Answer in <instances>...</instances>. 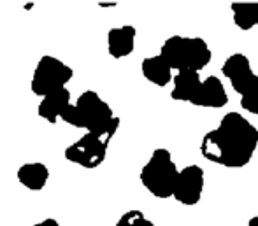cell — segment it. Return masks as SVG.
<instances>
[{
	"label": "cell",
	"mask_w": 258,
	"mask_h": 226,
	"mask_svg": "<svg viewBox=\"0 0 258 226\" xmlns=\"http://www.w3.org/2000/svg\"><path fill=\"white\" fill-rule=\"evenodd\" d=\"M179 176L176 163L167 149H155L151 158L141 170V182L153 196L167 200L174 196V188Z\"/></svg>",
	"instance_id": "cell-4"
},
{
	"label": "cell",
	"mask_w": 258,
	"mask_h": 226,
	"mask_svg": "<svg viewBox=\"0 0 258 226\" xmlns=\"http://www.w3.org/2000/svg\"><path fill=\"white\" fill-rule=\"evenodd\" d=\"M248 226H258V216L251 217V219L248 221Z\"/></svg>",
	"instance_id": "cell-19"
},
{
	"label": "cell",
	"mask_w": 258,
	"mask_h": 226,
	"mask_svg": "<svg viewBox=\"0 0 258 226\" xmlns=\"http://www.w3.org/2000/svg\"><path fill=\"white\" fill-rule=\"evenodd\" d=\"M204 170L199 165H188L179 170L174 188V200L181 205L194 207L201 202L204 191Z\"/></svg>",
	"instance_id": "cell-7"
},
{
	"label": "cell",
	"mask_w": 258,
	"mask_h": 226,
	"mask_svg": "<svg viewBox=\"0 0 258 226\" xmlns=\"http://www.w3.org/2000/svg\"><path fill=\"white\" fill-rule=\"evenodd\" d=\"M172 91H170V98L176 102H190L195 98L199 88H201V74L194 70H183L177 72L172 79Z\"/></svg>",
	"instance_id": "cell-11"
},
{
	"label": "cell",
	"mask_w": 258,
	"mask_h": 226,
	"mask_svg": "<svg viewBox=\"0 0 258 226\" xmlns=\"http://www.w3.org/2000/svg\"><path fill=\"white\" fill-rule=\"evenodd\" d=\"M141 70H143V76L155 86H167L170 81H172V68L170 65L165 61V58L162 54H155V56H148L143 60L141 63Z\"/></svg>",
	"instance_id": "cell-13"
},
{
	"label": "cell",
	"mask_w": 258,
	"mask_h": 226,
	"mask_svg": "<svg viewBox=\"0 0 258 226\" xmlns=\"http://www.w3.org/2000/svg\"><path fill=\"white\" fill-rule=\"evenodd\" d=\"M241 107L244 109V111H248L249 114L258 116V76L248 93L241 97Z\"/></svg>",
	"instance_id": "cell-17"
},
{
	"label": "cell",
	"mask_w": 258,
	"mask_h": 226,
	"mask_svg": "<svg viewBox=\"0 0 258 226\" xmlns=\"http://www.w3.org/2000/svg\"><path fill=\"white\" fill-rule=\"evenodd\" d=\"M256 25H258V2H256Z\"/></svg>",
	"instance_id": "cell-20"
},
{
	"label": "cell",
	"mask_w": 258,
	"mask_h": 226,
	"mask_svg": "<svg viewBox=\"0 0 258 226\" xmlns=\"http://www.w3.org/2000/svg\"><path fill=\"white\" fill-rule=\"evenodd\" d=\"M18 182L30 191H41L49 181V169L44 163H25L16 172Z\"/></svg>",
	"instance_id": "cell-14"
},
{
	"label": "cell",
	"mask_w": 258,
	"mask_h": 226,
	"mask_svg": "<svg viewBox=\"0 0 258 226\" xmlns=\"http://www.w3.org/2000/svg\"><path fill=\"white\" fill-rule=\"evenodd\" d=\"M32 226H60V223H58L56 219H53V217H48V219L41 221V223H35Z\"/></svg>",
	"instance_id": "cell-18"
},
{
	"label": "cell",
	"mask_w": 258,
	"mask_h": 226,
	"mask_svg": "<svg viewBox=\"0 0 258 226\" xmlns=\"http://www.w3.org/2000/svg\"><path fill=\"white\" fill-rule=\"evenodd\" d=\"M258 145V130L239 112H228L201 142L202 156L211 163L241 169L251 162Z\"/></svg>",
	"instance_id": "cell-1"
},
{
	"label": "cell",
	"mask_w": 258,
	"mask_h": 226,
	"mask_svg": "<svg viewBox=\"0 0 258 226\" xmlns=\"http://www.w3.org/2000/svg\"><path fill=\"white\" fill-rule=\"evenodd\" d=\"M116 226H155V223L151 219H148L141 210L134 209L125 212L121 217L118 219Z\"/></svg>",
	"instance_id": "cell-16"
},
{
	"label": "cell",
	"mask_w": 258,
	"mask_h": 226,
	"mask_svg": "<svg viewBox=\"0 0 258 226\" xmlns=\"http://www.w3.org/2000/svg\"><path fill=\"white\" fill-rule=\"evenodd\" d=\"M172 70H194L201 72L209 65L213 53L204 39L201 37H181L172 35L162 46L160 51Z\"/></svg>",
	"instance_id": "cell-2"
},
{
	"label": "cell",
	"mask_w": 258,
	"mask_h": 226,
	"mask_svg": "<svg viewBox=\"0 0 258 226\" xmlns=\"http://www.w3.org/2000/svg\"><path fill=\"white\" fill-rule=\"evenodd\" d=\"M234 23L242 32L256 27V2H234L230 6Z\"/></svg>",
	"instance_id": "cell-15"
},
{
	"label": "cell",
	"mask_w": 258,
	"mask_h": 226,
	"mask_svg": "<svg viewBox=\"0 0 258 226\" xmlns=\"http://www.w3.org/2000/svg\"><path fill=\"white\" fill-rule=\"evenodd\" d=\"M228 102V95L225 90L223 83L216 76H209L202 81L195 98L191 100V105L197 107H207V109H221Z\"/></svg>",
	"instance_id": "cell-9"
},
{
	"label": "cell",
	"mask_w": 258,
	"mask_h": 226,
	"mask_svg": "<svg viewBox=\"0 0 258 226\" xmlns=\"http://www.w3.org/2000/svg\"><path fill=\"white\" fill-rule=\"evenodd\" d=\"M221 74L230 81L234 91L241 95V97L248 93L256 79V74L253 72L248 56L242 53L230 54L225 60V63L221 65Z\"/></svg>",
	"instance_id": "cell-8"
},
{
	"label": "cell",
	"mask_w": 258,
	"mask_h": 226,
	"mask_svg": "<svg viewBox=\"0 0 258 226\" xmlns=\"http://www.w3.org/2000/svg\"><path fill=\"white\" fill-rule=\"evenodd\" d=\"M69 105H71V91L63 88L42 98V102L37 107V112L44 121L54 125L61 118V114H63V111Z\"/></svg>",
	"instance_id": "cell-12"
},
{
	"label": "cell",
	"mask_w": 258,
	"mask_h": 226,
	"mask_svg": "<svg viewBox=\"0 0 258 226\" xmlns=\"http://www.w3.org/2000/svg\"><path fill=\"white\" fill-rule=\"evenodd\" d=\"M72 76H74V70L67 63H63V61L54 56L44 54L39 60V63L35 65L34 76H32V93L42 98L48 97L54 91L63 90L67 86V83L72 79Z\"/></svg>",
	"instance_id": "cell-5"
},
{
	"label": "cell",
	"mask_w": 258,
	"mask_h": 226,
	"mask_svg": "<svg viewBox=\"0 0 258 226\" xmlns=\"http://www.w3.org/2000/svg\"><path fill=\"white\" fill-rule=\"evenodd\" d=\"M107 149L109 142L105 138L93 133H85L79 140L65 149L63 156L67 162L81 165L83 169H97L104 163Z\"/></svg>",
	"instance_id": "cell-6"
},
{
	"label": "cell",
	"mask_w": 258,
	"mask_h": 226,
	"mask_svg": "<svg viewBox=\"0 0 258 226\" xmlns=\"http://www.w3.org/2000/svg\"><path fill=\"white\" fill-rule=\"evenodd\" d=\"M74 105L79 112L81 130H86V133L102 137L107 142L114 137L116 130L119 128V118L114 116L112 109L109 107L107 102L100 98L99 93L92 90L85 91L79 95Z\"/></svg>",
	"instance_id": "cell-3"
},
{
	"label": "cell",
	"mask_w": 258,
	"mask_h": 226,
	"mask_svg": "<svg viewBox=\"0 0 258 226\" xmlns=\"http://www.w3.org/2000/svg\"><path fill=\"white\" fill-rule=\"evenodd\" d=\"M136 28L132 25H125V27L111 28L107 34V51L112 58L119 60L128 54L134 53L136 47Z\"/></svg>",
	"instance_id": "cell-10"
}]
</instances>
